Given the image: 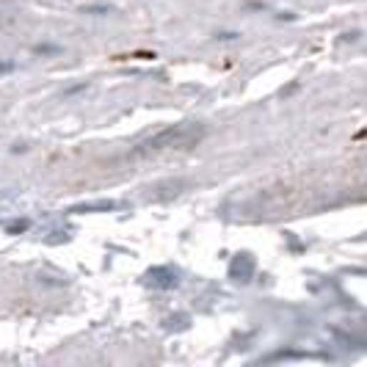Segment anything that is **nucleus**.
<instances>
[{
    "label": "nucleus",
    "instance_id": "1",
    "mask_svg": "<svg viewBox=\"0 0 367 367\" xmlns=\"http://www.w3.org/2000/svg\"><path fill=\"white\" fill-rule=\"evenodd\" d=\"M204 139V127L193 122H180L158 130L155 136L144 139L141 144L133 146L130 158H146V155H155V152H164V149H188V146H196Z\"/></svg>",
    "mask_w": 367,
    "mask_h": 367
},
{
    "label": "nucleus",
    "instance_id": "5",
    "mask_svg": "<svg viewBox=\"0 0 367 367\" xmlns=\"http://www.w3.org/2000/svg\"><path fill=\"white\" fill-rule=\"evenodd\" d=\"M22 229H28V221H20V224L9 226V232H11V235H14V232H22Z\"/></svg>",
    "mask_w": 367,
    "mask_h": 367
},
{
    "label": "nucleus",
    "instance_id": "4",
    "mask_svg": "<svg viewBox=\"0 0 367 367\" xmlns=\"http://www.w3.org/2000/svg\"><path fill=\"white\" fill-rule=\"evenodd\" d=\"M122 202H114V199H100V202H83L69 207V213H108V210H119Z\"/></svg>",
    "mask_w": 367,
    "mask_h": 367
},
{
    "label": "nucleus",
    "instance_id": "2",
    "mask_svg": "<svg viewBox=\"0 0 367 367\" xmlns=\"http://www.w3.org/2000/svg\"><path fill=\"white\" fill-rule=\"evenodd\" d=\"M146 285L155 287V290H171V287H177V271L166 266L149 268L146 271Z\"/></svg>",
    "mask_w": 367,
    "mask_h": 367
},
{
    "label": "nucleus",
    "instance_id": "3",
    "mask_svg": "<svg viewBox=\"0 0 367 367\" xmlns=\"http://www.w3.org/2000/svg\"><path fill=\"white\" fill-rule=\"evenodd\" d=\"M229 276L235 279V282H248L251 276H254V260H251V254H238L235 260H232V266H229Z\"/></svg>",
    "mask_w": 367,
    "mask_h": 367
}]
</instances>
